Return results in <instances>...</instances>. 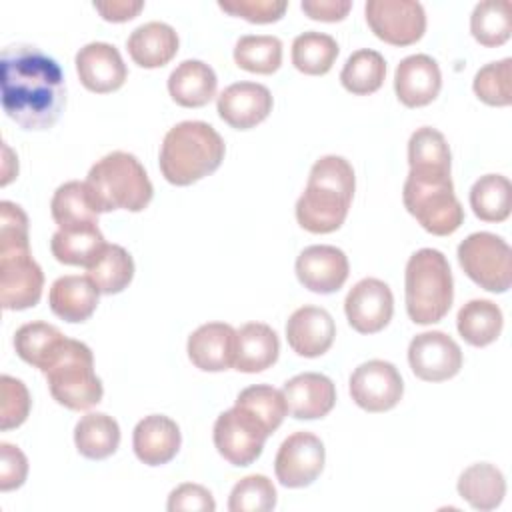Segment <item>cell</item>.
<instances>
[{"label": "cell", "instance_id": "obj_1", "mask_svg": "<svg viewBox=\"0 0 512 512\" xmlns=\"http://www.w3.org/2000/svg\"><path fill=\"white\" fill-rule=\"evenodd\" d=\"M2 108L24 130L52 128L66 106L60 64L34 44H10L0 58Z\"/></svg>", "mask_w": 512, "mask_h": 512}, {"label": "cell", "instance_id": "obj_2", "mask_svg": "<svg viewBox=\"0 0 512 512\" xmlns=\"http://www.w3.org/2000/svg\"><path fill=\"white\" fill-rule=\"evenodd\" d=\"M44 272L32 258L28 218L10 202H0V302L6 310H26L38 304Z\"/></svg>", "mask_w": 512, "mask_h": 512}, {"label": "cell", "instance_id": "obj_3", "mask_svg": "<svg viewBox=\"0 0 512 512\" xmlns=\"http://www.w3.org/2000/svg\"><path fill=\"white\" fill-rule=\"evenodd\" d=\"M356 178L352 164L336 154L322 156L308 174V184L296 202L298 224L312 234L338 230L350 210Z\"/></svg>", "mask_w": 512, "mask_h": 512}, {"label": "cell", "instance_id": "obj_4", "mask_svg": "<svg viewBox=\"0 0 512 512\" xmlns=\"http://www.w3.org/2000/svg\"><path fill=\"white\" fill-rule=\"evenodd\" d=\"M222 136L202 120L172 126L160 146V172L174 186H190L212 174L224 160Z\"/></svg>", "mask_w": 512, "mask_h": 512}, {"label": "cell", "instance_id": "obj_5", "mask_svg": "<svg viewBox=\"0 0 512 512\" xmlns=\"http://www.w3.org/2000/svg\"><path fill=\"white\" fill-rule=\"evenodd\" d=\"M86 184L98 212H140L150 204L154 194L152 182L140 160L122 150L102 156L90 168Z\"/></svg>", "mask_w": 512, "mask_h": 512}, {"label": "cell", "instance_id": "obj_6", "mask_svg": "<svg viewBox=\"0 0 512 512\" xmlns=\"http://www.w3.org/2000/svg\"><path fill=\"white\" fill-rule=\"evenodd\" d=\"M406 312L416 324L440 322L454 300V280L446 256L436 248L416 250L404 274Z\"/></svg>", "mask_w": 512, "mask_h": 512}, {"label": "cell", "instance_id": "obj_7", "mask_svg": "<svg viewBox=\"0 0 512 512\" xmlns=\"http://www.w3.org/2000/svg\"><path fill=\"white\" fill-rule=\"evenodd\" d=\"M402 200L418 224L434 236H448L464 222V208L448 170H410Z\"/></svg>", "mask_w": 512, "mask_h": 512}, {"label": "cell", "instance_id": "obj_8", "mask_svg": "<svg viewBox=\"0 0 512 512\" xmlns=\"http://www.w3.org/2000/svg\"><path fill=\"white\" fill-rule=\"evenodd\" d=\"M44 376L52 398L68 410H88L102 400L104 388L94 372L92 350L80 340L66 338Z\"/></svg>", "mask_w": 512, "mask_h": 512}, {"label": "cell", "instance_id": "obj_9", "mask_svg": "<svg viewBox=\"0 0 512 512\" xmlns=\"http://www.w3.org/2000/svg\"><path fill=\"white\" fill-rule=\"evenodd\" d=\"M458 262L466 276L488 292H506L512 284V252L502 236L474 232L458 246Z\"/></svg>", "mask_w": 512, "mask_h": 512}, {"label": "cell", "instance_id": "obj_10", "mask_svg": "<svg viewBox=\"0 0 512 512\" xmlns=\"http://www.w3.org/2000/svg\"><path fill=\"white\" fill-rule=\"evenodd\" d=\"M270 432L242 406H232L214 422V446L232 466L252 464L264 448Z\"/></svg>", "mask_w": 512, "mask_h": 512}, {"label": "cell", "instance_id": "obj_11", "mask_svg": "<svg viewBox=\"0 0 512 512\" xmlns=\"http://www.w3.org/2000/svg\"><path fill=\"white\" fill-rule=\"evenodd\" d=\"M364 14L370 30L392 46H410L426 30V12L414 0H368Z\"/></svg>", "mask_w": 512, "mask_h": 512}, {"label": "cell", "instance_id": "obj_12", "mask_svg": "<svg viewBox=\"0 0 512 512\" xmlns=\"http://www.w3.org/2000/svg\"><path fill=\"white\" fill-rule=\"evenodd\" d=\"M326 450L322 440L312 432H294L278 448L274 472L282 486H310L322 472Z\"/></svg>", "mask_w": 512, "mask_h": 512}, {"label": "cell", "instance_id": "obj_13", "mask_svg": "<svg viewBox=\"0 0 512 512\" xmlns=\"http://www.w3.org/2000/svg\"><path fill=\"white\" fill-rule=\"evenodd\" d=\"M404 394L398 368L386 360H368L350 376V396L366 412L392 410Z\"/></svg>", "mask_w": 512, "mask_h": 512}, {"label": "cell", "instance_id": "obj_14", "mask_svg": "<svg viewBox=\"0 0 512 512\" xmlns=\"http://www.w3.org/2000/svg\"><path fill=\"white\" fill-rule=\"evenodd\" d=\"M408 364L424 382H444L462 368V350L446 332L416 334L408 346Z\"/></svg>", "mask_w": 512, "mask_h": 512}, {"label": "cell", "instance_id": "obj_15", "mask_svg": "<svg viewBox=\"0 0 512 512\" xmlns=\"http://www.w3.org/2000/svg\"><path fill=\"white\" fill-rule=\"evenodd\" d=\"M348 324L360 334H376L388 326L394 312V296L386 282L378 278H362L344 300Z\"/></svg>", "mask_w": 512, "mask_h": 512}, {"label": "cell", "instance_id": "obj_16", "mask_svg": "<svg viewBox=\"0 0 512 512\" xmlns=\"http://www.w3.org/2000/svg\"><path fill=\"white\" fill-rule=\"evenodd\" d=\"M350 264L346 254L330 244L304 248L296 258V276L304 288L316 294L340 290L348 278Z\"/></svg>", "mask_w": 512, "mask_h": 512}, {"label": "cell", "instance_id": "obj_17", "mask_svg": "<svg viewBox=\"0 0 512 512\" xmlns=\"http://www.w3.org/2000/svg\"><path fill=\"white\" fill-rule=\"evenodd\" d=\"M74 62L82 86L96 94L118 90L128 76L118 48L108 42H90L82 46Z\"/></svg>", "mask_w": 512, "mask_h": 512}, {"label": "cell", "instance_id": "obj_18", "mask_svg": "<svg viewBox=\"0 0 512 512\" xmlns=\"http://www.w3.org/2000/svg\"><path fill=\"white\" fill-rule=\"evenodd\" d=\"M216 110L228 126L248 130L266 120L272 112V94L264 84L236 82L220 92Z\"/></svg>", "mask_w": 512, "mask_h": 512}, {"label": "cell", "instance_id": "obj_19", "mask_svg": "<svg viewBox=\"0 0 512 512\" xmlns=\"http://www.w3.org/2000/svg\"><path fill=\"white\" fill-rule=\"evenodd\" d=\"M336 336V324L328 310L320 306H302L286 322L288 346L304 358H316L330 350Z\"/></svg>", "mask_w": 512, "mask_h": 512}, {"label": "cell", "instance_id": "obj_20", "mask_svg": "<svg viewBox=\"0 0 512 512\" xmlns=\"http://www.w3.org/2000/svg\"><path fill=\"white\" fill-rule=\"evenodd\" d=\"M442 88V74L436 60L428 54H412L400 60L394 72V90L408 108L430 104Z\"/></svg>", "mask_w": 512, "mask_h": 512}, {"label": "cell", "instance_id": "obj_21", "mask_svg": "<svg viewBox=\"0 0 512 512\" xmlns=\"http://www.w3.org/2000/svg\"><path fill=\"white\" fill-rule=\"evenodd\" d=\"M188 358L204 372H222L234 366L236 330L224 322H208L188 336Z\"/></svg>", "mask_w": 512, "mask_h": 512}, {"label": "cell", "instance_id": "obj_22", "mask_svg": "<svg viewBox=\"0 0 512 512\" xmlns=\"http://www.w3.org/2000/svg\"><path fill=\"white\" fill-rule=\"evenodd\" d=\"M282 394L288 412L298 420L324 418L336 404L334 382L318 372H304L286 380Z\"/></svg>", "mask_w": 512, "mask_h": 512}, {"label": "cell", "instance_id": "obj_23", "mask_svg": "<svg viewBox=\"0 0 512 512\" xmlns=\"http://www.w3.org/2000/svg\"><path fill=\"white\" fill-rule=\"evenodd\" d=\"M182 436L178 424L164 414L144 416L132 434L134 454L146 466L168 464L180 450Z\"/></svg>", "mask_w": 512, "mask_h": 512}, {"label": "cell", "instance_id": "obj_24", "mask_svg": "<svg viewBox=\"0 0 512 512\" xmlns=\"http://www.w3.org/2000/svg\"><path fill=\"white\" fill-rule=\"evenodd\" d=\"M178 34L166 22H146L132 30L126 40L130 58L142 68H160L168 64L178 52Z\"/></svg>", "mask_w": 512, "mask_h": 512}, {"label": "cell", "instance_id": "obj_25", "mask_svg": "<svg viewBox=\"0 0 512 512\" xmlns=\"http://www.w3.org/2000/svg\"><path fill=\"white\" fill-rule=\"evenodd\" d=\"M98 288L88 276H60L50 286V310L66 322L88 320L98 306Z\"/></svg>", "mask_w": 512, "mask_h": 512}, {"label": "cell", "instance_id": "obj_26", "mask_svg": "<svg viewBox=\"0 0 512 512\" xmlns=\"http://www.w3.org/2000/svg\"><path fill=\"white\" fill-rule=\"evenodd\" d=\"M280 354L278 334L262 322H248L236 330L234 368L238 372L256 374L270 368Z\"/></svg>", "mask_w": 512, "mask_h": 512}, {"label": "cell", "instance_id": "obj_27", "mask_svg": "<svg viewBox=\"0 0 512 512\" xmlns=\"http://www.w3.org/2000/svg\"><path fill=\"white\" fill-rule=\"evenodd\" d=\"M218 78L202 60H184L168 76L172 100L184 108H200L216 96Z\"/></svg>", "mask_w": 512, "mask_h": 512}, {"label": "cell", "instance_id": "obj_28", "mask_svg": "<svg viewBox=\"0 0 512 512\" xmlns=\"http://www.w3.org/2000/svg\"><path fill=\"white\" fill-rule=\"evenodd\" d=\"M50 212L58 230H74L98 224V208L86 182L70 180L56 188Z\"/></svg>", "mask_w": 512, "mask_h": 512}, {"label": "cell", "instance_id": "obj_29", "mask_svg": "<svg viewBox=\"0 0 512 512\" xmlns=\"http://www.w3.org/2000/svg\"><path fill=\"white\" fill-rule=\"evenodd\" d=\"M458 494L480 512L494 510L502 504L506 494L504 474L488 462L468 466L458 478Z\"/></svg>", "mask_w": 512, "mask_h": 512}, {"label": "cell", "instance_id": "obj_30", "mask_svg": "<svg viewBox=\"0 0 512 512\" xmlns=\"http://www.w3.org/2000/svg\"><path fill=\"white\" fill-rule=\"evenodd\" d=\"M76 450L88 460H104L118 450L120 426L104 412H90L76 422Z\"/></svg>", "mask_w": 512, "mask_h": 512}, {"label": "cell", "instance_id": "obj_31", "mask_svg": "<svg viewBox=\"0 0 512 512\" xmlns=\"http://www.w3.org/2000/svg\"><path fill=\"white\" fill-rule=\"evenodd\" d=\"M502 310L496 302L476 298L466 302L456 316V328L460 336L476 348L492 344L502 332Z\"/></svg>", "mask_w": 512, "mask_h": 512}, {"label": "cell", "instance_id": "obj_32", "mask_svg": "<svg viewBox=\"0 0 512 512\" xmlns=\"http://www.w3.org/2000/svg\"><path fill=\"white\" fill-rule=\"evenodd\" d=\"M66 336L48 322H28L14 334L16 354L30 366L44 372L58 354Z\"/></svg>", "mask_w": 512, "mask_h": 512}, {"label": "cell", "instance_id": "obj_33", "mask_svg": "<svg viewBox=\"0 0 512 512\" xmlns=\"http://www.w3.org/2000/svg\"><path fill=\"white\" fill-rule=\"evenodd\" d=\"M104 246H106V240L98 224L74 228V230H56L50 240V250L54 258L68 266L88 268L96 260V256L102 252Z\"/></svg>", "mask_w": 512, "mask_h": 512}, {"label": "cell", "instance_id": "obj_34", "mask_svg": "<svg viewBox=\"0 0 512 512\" xmlns=\"http://www.w3.org/2000/svg\"><path fill=\"white\" fill-rule=\"evenodd\" d=\"M86 270L100 294H118L134 278V260L126 248L106 244Z\"/></svg>", "mask_w": 512, "mask_h": 512}, {"label": "cell", "instance_id": "obj_35", "mask_svg": "<svg viewBox=\"0 0 512 512\" xmlns=\"http://www.w3.org/2000/svg\"><path fill=\"white\" fill-rule=\"evenodd\" d=\"M470 206L484 222H504L512 208V186L502 174H484L470 188Z\"/></svg>", "mask_w": 512, "mask_h": 512}, {"label": "cell", "instance_id": "obj_36", "mask_svg": "<svg viewBox=\"0 0 512 512\" xmlns=\"http://www.w3.org/2000/svg\"><path fill=\"white\" fill-rule=\"evenodd\" d=\"M338 52V42L330 34L308 30L292 42V64L308 76H322L332 68Z\"/></svg>", "mask_w": 512, "mask_h": 512}, {"label": "cell", "instance_id": "obj_37", "mask_svg": "<svg viewBox=\"0 0 512 512\" xmlns=\"http://www.w3.org/2000/svg\"><path fill=\"white\" fill-rule=\"evenodd\" d=\"M386 76V60L372 48H360L352 52L340 72L342 86L356 94L366 96L376 92Z\"/></svg>", "mask_w": 512, "mask_h": 512}, {"label": "cell", "instance_id": "obj_38", "mask_svg": "<svg viewBox=\"0 0 512 512\" xmlns=\"http://www.w3.org/2000/svg\"><path fill=\"white\" fill-rule=\"evenodd\" d=\"M470 32L482 46H502L512 32L510 2L508 0H484L478 2L470 16Z\"/></svg>", "mask_w": 512, "mask_h": 512}, {"label": "cell", "instance_id": "obj_39", "mask_svg": "<svg viewBox=\"0 0 512 512\" xmlns=\"http://www.w3.org/2000/svg\"><path fill=\"white\" fill-rule=\"evenodd\" d=\"M234 62L254 74H272L282 64V42L272 34H248L234 46Z\"/></svg>", "mask_w": 512, "mask_h": 512}, {"label": "cell", "instance_id": "obj_40", "mask_svg": "<svg viewBox=\"0 0 512 512\" xmlns=\"http://www.w3.org/2000/svg\"><path fill=\"white\" fill-rule=\"evenodd\" d=\"M410 170H450L452 154L442 132L422 126L408 140Z\"/></svg>", "mask_w": 512, "mask_h": 512}, {"label": "cell", "instance_id": "obj_41", "mask_svg": "<svg viewBox=\"0 0 512 512\" xmlns=\"http://www.w3.org/2000/svg\"><path fill=\"white\" fill-rule=\"evenodd\" d=\"M236 406H242L250 414H254L270 434L282 424L284 416L288 414L282 390H276L268 384H254L244 388L236 398Z\"/></svg>", "mask_w": 512, "mask_h": 512}, {"label": "cell", "instance_id": "obj_42", "mask_svg": "<svg viewBox=\"0 0 512 512\" xmlns=\"http://www.w3.org/2000/svg\"><path fill=\"white\" fill-rule=\"evenodd\" d=\"M276 506V488L264 474H250L234 484L228 510L230 512H268Z\"/></svg>", "mask_w": 512, "mask_h": 512}, {"label": "cell", "instance_id": "obj_43", "mask_svg": "<svg viewBox=\"0 0 512 512\" xmlns=\"http://www.w3.org/2000/svg\"><path fill=\"white\" fill-rule=\"evenodd\" d=\"M512 60L502 58L482 66L474 76V92L488 106H508L512 102Z\"/></svg>", "mask_w": 512, "mask_h": 512}, {"label": "cell", "instance_id": "obj_44", "mask_svg": "<svg viewBox=\"0 0 512 512\" xmlns=\"http://www.w3.org/2000/svg\"><path fill=\"white\" fill-rule=\"evenodd\" d=\"M0 428L10 430L24 424L30 412V394L22 380L4 374L0 378Z\"/></svg>", "mask_w": 512, "mask_h": 512}, {"label": "cell", "instance_id": "obj_45", "mask_svg": "<svg viewBox=\"0 0 512 512\" xmlns=\"http://www.w3.org/2000/svg\"><path fill=\"white\" fill-rule=\"evenodd\" d=\"M218 6L224 12L232 16H240L248 22L270 24V22H278L284 16L288 2L286 0H220Z\"/></svg>", "mask_w": 512, "mask_h": 512}, {"label": "cell", "instance_id": "obj_46", "mask_svg": "<svg viewBox=\"0 0 512 512\" xmlns=\"http://www.w3.org/2000/svg\"><path fill=\"white\" fill-rule=\"evenodd\" d=\"M166 508L170 512H180V510H192V512H214L216 510V502L210 494L208 488L200 486V484H180L176 486L170 496H168V504Z\"/></svg>", "mask_w": 512, "mask_h": 512}, {"label": "cell", "instance_id": "obj_47", "mask_svg": "<svg viewBox=\"0 0 512 512\" xmlns=\"http://www.w3.org/2000/svg\"><path fill=\"white\" fill-rule=\"evenodd\" d=\"M28 474V460L24 452L8 442L0 444V490L8 492L20 488Z\"/></svg>", "mask_w": 512, "mask_h": 512}, {"label": "cell", "instance_id": "obj_48", "mask_svg": "<svg viewBox=\"0 0 512 512\" xmlns=\"http://www.w3.org/2000/svg\"><path fill=\"white\" fill-rule=\"evenodd\" d=\"M300 8L312 20L338 22L350 12L352 2L350 0H304Z\"/></svg>", "mask_w": 512, "mask_h": 512}, {"label": "cell", "instance_id": "obj_49", "mask_svg": "<svg viewBox=\"0 0 512 512\" xmlns=\"http://www.w3.org/2000/svg\"><path fill=\"white\" fill-rule=\"evenodd\" d=\"M94 8L108 22H128L144 8L142 0H110V2H94Z\"/></svg>", "mask_w": 512, "mask_h": 512}]
</instances>
